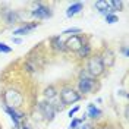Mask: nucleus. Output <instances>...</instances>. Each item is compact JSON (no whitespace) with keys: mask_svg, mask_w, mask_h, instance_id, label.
<instances>
[{"mask_svg":"<svg viewBox=\"0 0 129 129\" xmlns=\"http://www.w3.org/2000/svg\"><path fill=\"white\" fill-rule=\"evenodd\" d=\"M81 123H82V119H72L71 125H69V129H76L78 126H81Z\"/></svg>","mask_w":129,"mask_h":129,"instance_id":"a211bd4d","label":"nucleus"},{"mask_svg":"<svg viewBox=\"0 0 129 129\" xmlns=\"http://www.w3.org/2000/svg\"><path fill=\"white\" fill-rule=\"evenodd\" d=\"M110 8H112L113 12H116V10H122V8H123V2L113 0V2H110Z\"/></svg>","mask_w":129,"mask_h":129,"instance_id":"dca6fc26","label":"nucleus"},{"mask_svg":"<svg viewBox=\"0 0 129 129\" xmlns=\"http://www.w3.org/2000/svg\"><path fill=\"white\" fill-rule=\"evenodd\" d=\"M81 129H94L91 125H88V123H84L82 126H81Z\"/></svg>","mask_w":129,"mask_h":129,"instance_id":"4be33fe9","label":"nucleus"},{"mask_svg":"<svg viewBox=\"0 0 129 129\" xmlns=\"http://www.w3.org/2000/svg\"><path fill=\"white\" fill-rule=\"evenodd\" d=\"M38 110H40L41 116L44 117V120H47V122H51L54 119V116H56L54 107L48 101H41L40 104H38Z\"/></svg>","mask_w":129,"mask_h":129,"instance_id":"423d86ee","label":"nucleus"},{"mask_svg":"<svg viewBox=\"0 0 129 129\" xmlns=\"http://www.w3.org/2000/svg\"><path fill=\"white\" fill-rule=\"evenodd\" d=\"M122 51H123V54H125V57L129 56V51H128V47H123L122 48Z\"/></svg>","mask_w":129,"mask_h":129,"instance_id":"5701e85b","label":"nucleus"},{"mask_svg":"<svg viewBox=\"0 0 129 129\" xmlns=\"http://www.w3.org/2000/svg\"><path fill=\"white\" fill-rule=\"evenodd\" d=\"M3 110H5V112L10 116V119H12V122H13L15 128L16 129L21 128V120L24 119V114H22V113H18V112H16V109H13V107H9V106H3Z\"/></svg>","mask_w":129,"mask_h":129,"instance_id":"0eeeda50","label":"nucleus"},{"mask_svg":"<svg viewBox=\"0 0 129 129\" xmlns=\"http://www.w3.org/2000/svg\"><path fill=\"white\" fill-rule=\"evenodd\" d=\"M5 106H9V107H19V106L22 104V101H24V95L19 92V91H13V89H10V91H6L5 92Z\"/></svg>","mask_w":129,"mask_h":129,"instance_id":"20e7f679","label":"nucleus"},{"mask_svg":"<svg viewBox=\"0 0 129 129\" xmlns=\"http://www.w3.org/2000/svg\"><path fill=\"white\" fill-rule=\"evenodd\" d=\"M78 110H79V107H78V106H76V107H73L72 110H71V112H69V117H71V119H72V117H73V114H75V113L78 112Z\"/></svg>","mask_w":129,"mask_h":129,"instance_id":"412c9836","label":"nucleus"},{"mask_svg":"<svg viewBox=\"0 0 129 129\" xmlns=\"http://www.w3.org/2000/svg\"><path fill=\"white\" fill-rule=\"evenodd\" d=\"M106 71V66L103 63V59L101 54H94V56L88 57V62H87V73H88L91 78H98L101 76Z\"/></svg>","mask_w":129,"mask_h":129,"instance_id":"f257e3e1","label":"nucleus"},{"mask_svg":"<svg viewBox=\"0 0 129 129\" xmlns=\"http://www.w3.org/2000/svg\"><path fill=\"white\" fill-rule=\"evenodd\" d=\"M5 19H6L8 24H15L18 21V13L15 10H6L5 12Z\"/></svg>","mask_w":129,"mask_h":129,"instance_id":"2eb2a0df","label":"nucleus"},{"mask_svg":"<svg viewBox=\"0 0 129 129\" xmlns=\"http://www.w3.org/2000/svg\"><path fill=\"white\" fill-rule=\"evenodd\" d=\"M10 51H12V47H9L5 43H0V53H10Z\"/></svg>","mask_w":129,"mask_h":129,"instance_id":"6ab92c4d","label":"nucleus"},{"mask_svg":"<svg viewBox=\"0 0 129 129\" xmlns=\"http://www.w3.org/2000/svg\"><path fill=\"white\" fill-rule=\"evenodd\" d=\"M95 84L97 81L94 78H91L87 73H82L79 81H78V92L79 94H89L95 89Z\"/></svg>","mask_w":129,"mask_h":129,"instance_id":"7ed1b4c3","label":"nucleus"},{"mask_svg":"<svg viewBox=\"0 0 129 129\" xmlns=\"http://www.w3.org/2000/svg\"><path fill=\"white\" fill-rule=\"evenodd\" d=\"M87 116L91 117V119H97V117H100L101 116V110L95 107L94 104H89L88 106V113H87Z\"/></svg>","mask_w":129,"mask_h":129,"instance_id":"4468645a","label":"nucleus"},{"mask_svg":"<svg viewBox=\"0 0 129 129\" xmlns=\"http://www.w3.org/2000/svg\"><path fill=\"white\" fill-rule=\"evenodd\" d=\"M82 9H84V5H82L81 2H76V3L71 5L69 8L66 9V16H68V18H72V16L78 15Z\"/></svg>","mask_w":129,"mask_h":129,"instance_id":"9b49d317","label":"nucleus"},{"mask_svg":"<svg viewBox=\"0 0 129 129\" xmlns=\"http://www.w3.org/2000/svg\"><path fill=\"white\" fill-rule=\"evenodd\" d=\"M57 89L53 87V85H50V87H47V88L44 89V97H46V100H47L48 103H51L54 98L57 97Z\"/></svg>","mask_w":129,"mask_h":129,"instance_id":"f8f14e48","label":"nucleus"},{"mask_svg":"<svg viewBox=\"0 0 129 129\" xmlns=\"http://www.w3.org/2000/svg\"><path fill=\"white\" fill-rule=\"evenodd\" d=\"M81 32V28H76V26H73V28H68V29H64L63 32H62V34H63V35H76V34H79Z\"/></svg>","mask_w":129,"mask_h":129,"instance_id":"f3484780","label":"nucleus"},{"mask_svg":"<svg viewBox=\"0 0 129 129\" xmlns=\"http://www.w3.org/2000/svg\"><path fill=\"white\" fill-rule=\"evenodd\" d=\"M31 15L37 19H46V18H50L51 16V9L41 5V3H37V8L31 12Z\"/></svg>","mask_w":129,"mask_h":129,"instance_id":"6e6552de","label":"nucleus"},{"mask_svg":"<svg viewBox=\"0 0 129 129\" xmlns=\"http://www.w3.org/2000/svg\"><path fill=\"white\" fill-rule=\"evenodd\" d=\"M50 46L54 51H64V41L62 40V35H57V37H53L50 40Z\"/></svg>","mask_w":129,"mask_h":129,"instance_id":"1a4fd4ad","label":"nucleus"},{"mask_svg":"<svg viewBox=\"0 0 129 129\" xmlns=\"http://www.w3.org/2000/svg\"><path fill=\"white\" fill-rule=\"evenodd\" d=\"M12 41H13V43H16V44H19V43H21V40H19V38H13V37H12Z\"/></svg>","mask_w":129,"mask_h":129,"instance_id":"b1692460","label":"nucleus"},{"mask_svg":"<svg viewBox=\"0 0 129 129\" xmlns=\"http://www.w3.org/2000/svg\"><path fill=\"white\" fill-rule=\"evenodd\" d=\"M79 100H81V94L76 89H73L72 87H63V88L60 89V101L64 106L75 104Z\"/></svg>","mask_w":129,"mask_h":129,"instance_id":"f03ea898","label":"nucleus"},{"mask_svg":"<svg viewBox=\"0 0 129 129\" xmlns=\"http://www.w3.org/2000/svg\"><path fill=\"white\" fill-rule=\"evenodd\" d=\"M91 56V46H89L88 43H85L82 47H81V50L78 51V57L79 59H87V57Z\"/></svg>","mask_w":129,"mask_h":129,"instance_id":"ddd939ff","label":"nucleus"},{"mask_svg":"<svg viewBox=\"0 0 129 129\" xmlns=\"http://www.w3.org/2000/svg\"><path fill=\"white\" fill-rule=\"evenodd\" d=\"M38 26V22H31V24H26L24 26H21V28H18L13 31V35H25V34H28V32H31L32 29H35Z\"/></svg>","mask_w":129,"mask_h":129,"instance_id":"9d476101","label":"nucleus"},{"mask_svg":"<svg viewBox=\"0 0 129 129\" xmlns=\"http://www.w3.org/2000/svg\"><path fill=\"white\" fill-rule=\"evenodd\" d=\"M106 21H107V24H114V22H117V16L116 15H106Z\"/></svg>","mask_w":129,"mask_h":129,"instance_id":"aec40b11","label":"nucleus"},{"mask_svg":"<svg viewBox=\"0 0 129 129\" xmlns=\"http://www.w3.org/2000/svg\"><path fill=\"white\" fill-rule=\"evenodd\" d=\"M101 129H109V128H101Z\"/></svg>","mask_w":129,"mask_h":129,"instance_id":"a878e982","label":"nucleus"},{"mask_svg":"<svg viewBox=\"0 0 129 129\" xmlns=\"http://www.w3.org/2000/svg\"><path fill=\"white\" fill-rule=\"evenodd\" d=\"M84 44H85V41H84V38L81 35H72V37H69L68 40L64 41V50L78 53Z\"/></svg>","mask_w":129,"mask_h":129,"instance_id":"39448f33","label":"nucleus"},{"mask_svg":"<svg viewBox=\"0 0 129 129\" xmlns=\"http://www.w3.org/2000/svg\"><path fill=\"white\" fill-rule=\"evenodd\" d=\"M22 129H28V128H26V126H24V128H22Z\"/></svg>","mask_w":129,"mask_h":129,"instance_id":"393cba45","label":"nucleus"}]
</instances>
